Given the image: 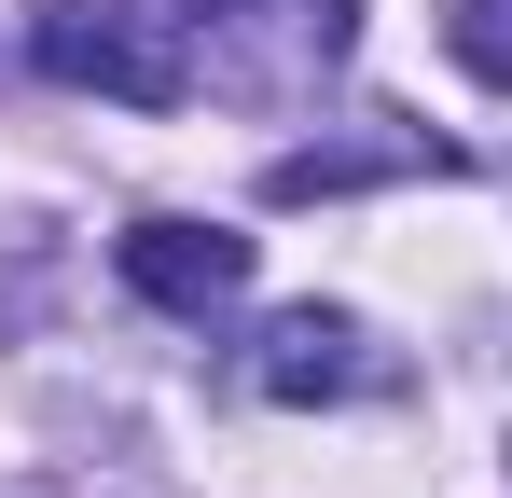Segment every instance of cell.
Returning <instances> with one entry per match:
<instances>
[{"label": "cell", "instance_id": "277c9868", "mask_svg": "<svg viewBox=\"0 0 512 498\" xmlns=\"http://www.w3.org/2000/svg\"><path fill=\"white\" fill-rule=\"evenodd\" d=\"M346 388H374L360 319H333V305H291V319L263 332V402H346Z\"/></svg>", "mask_w": 512, "mask_h": 498}, {"label": "cell", "instance_id": "5b68a950", "mask_svg": "<svg viewBox=\"0 0 512 498\" xmlns=\"http://www.w3.org/2000/svg\"><path fill=\"white\" fill-rule=\"evenodd\" d=\"M443 42H457V70H471V83H499V97H512V0H457Z\"/></svg>", "mask_w": 512, "mask_h": 498}, {"label": "cell", "instance_id": "6da1fadb", "mask_svg": "<svg viewBox=\"0 0 512 498\" xmlns=\"http://www.w3.org/2000/svg\"><path fill=\"white\" fill-rule=\"evenodd\" d=\"M28 56H42V83L125 97V111H180V83H194L180 28L139 14V0H42V14H28Z\"/></svg>", "mask_w": 512, "mask_h": 498}, {"label": "cell", "instance_id": "7a4b0ae2", "mask_svg": "<svg viewBox=\"0 0 512 498\" xmlns=\"http://www.w3.org/2000/svg\"><path fill=\"white\" fill-rule=\"evenodd\" d=\"M194 14H208V70L236 97H305L360 42V0H194Z\"/></svg>", "mask_w": 512, "mask_h": 498}, {"label": "cell", "instance_id": "3957f363", "mask_svg": "<svg viewBox=\"0 0 512 498\" xmlns=\"http://www.w3.org/2000/svg\"><path fill=\"white\" fill-rule=\"evenodd\" d=\"M125 291L167 305V319H208V305L250 291V236H222V222H139L125 236Z\"/></svg>", "mask_w": 512, "mask_h": 498}]
</instances>
